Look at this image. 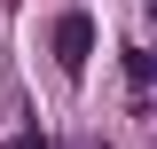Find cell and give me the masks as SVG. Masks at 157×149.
<instances>
[{
    "instance_id": "1",
    "label": "cell",
    "mask_w": 157,
    "mask_h": 149,
    "mask_svg": "<svg viewBox=\"0 0 157 149\" xmlns=\"http://www.w3.org/2000/svg\"><path fill=\"white\" fill-rule=\"evenodd\" d=\"M86 39H94V32H86V16H63V32H55V47H63V63H71V71L86 63Z\"/></svg>"
}]
</instances>
